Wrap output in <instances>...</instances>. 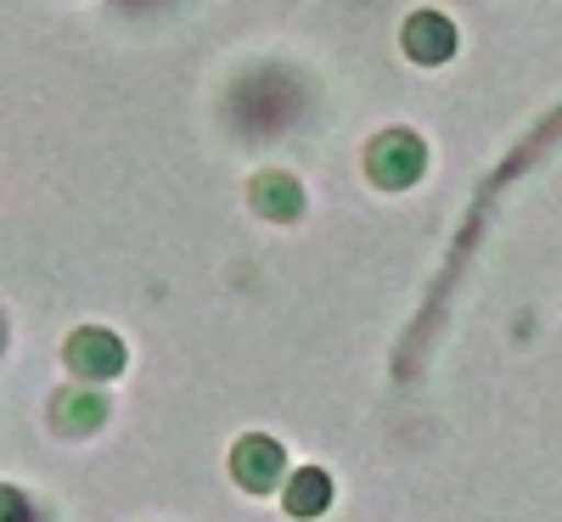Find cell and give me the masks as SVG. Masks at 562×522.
Listing matches in <instances>:
<instances>
[{"instance_id": "cell-2", "label": "cell", "mask_w": 562, "mask_h": 522, "mask_svg": "<svg viewBox=\"0 0 562 522\" xmlns=\"http://www.w3.org/2000/svg\"><path fill=\"white\" fill-rule=\"evenodd\" d=\"M405 39H411V52H416L422 63H439V57H450V45H456L450 23H439V18H416Z\"/></svg>"}, {"instance_id": "cell-1", "label": "cell", "mask_w": 562, "mask_h": 522, "mask_svg": "<svg viewBox=\"0 0 562 522\" xmlns=\"http://www.w3.org/2000/svg\"><path fill=\"white\" fill-rule=\"evenodd\" d=\"M68 354H74V371H97V376L119 371V343L102 338V331H79V338L68 343Z\"/></svg>"}, {"instance_id": "cell-3", "label": "cell", "mask_w": 562, "mask_h": 522, "mask_svg": "<svg viewBox=\"0 0 562 522\" xmlns=\"http://www.w3.org/2000/svg\"><path fill=\"white\" fill-rule=\"evenodd\" d=\"M237 472H243V478H248L254 489H265V484L276 478V472H281V450H276V444H265V439H248V444H243V455H237Z\"/></svg>"}, {"instance_id": "cell-4", "label": "cell", "mask_w": 562, "mask_h": 522, "mask_svg": "<svg viewBox=\"0 0 562 522\" xmlns=\"http://www.w3.org/2000/svg\"><path fill=\"white\" fill-rule=\"evenodd\" d=\"M326 495H333L326 472H299V478H293V495H288V511H293V517H310V511L326 506Z\"/></svg>"}]
</instances>
